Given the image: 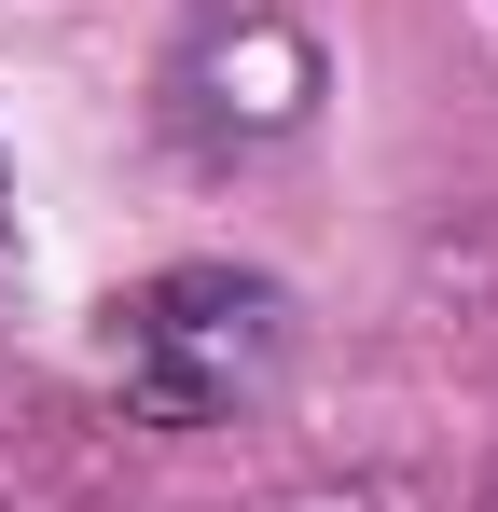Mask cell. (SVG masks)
<instances>
[{
    "mask_svg": "<svg viewBox=\"0 0 498 512\" xmlns=\"http://www.w3.org/2000/svg\"><path fill=\"white\" fill-rule=\"evenodd\" d=\"M166 97H180L194 139L263 153V139H291V125L319 111V42H305L277 0H208V14L180 28V56H166Z\"/></svg>",
    "mask_w": 498,
    "mask_h": 512,
    "instance_id": "cell-2",
    "label": "cell"
},
{
    "mask_svg": "<svg viewBox=\"0 0 498 512\" xmlns=\"http://www.w3.org/2000/svg\"><path fill=\"white\" fill-rule=\"evenodd\" d=\"M485 512H498V471H485Z\"/></svg>",
    "mask_w": 498,
    "mask_h": 512,
    "instance_id": "cell-3",
    "label": "cell"
},
{
    "mask_svg": "<svg viewBox=\"0 0 498 512\" xmlns=\"http://www.w3.org/2000/svg\"><path fill=\"white\" fill-rule=\"evenodd\" d=\"M291 360V291L236 277V263H166L111 305V374L153 429H222L277 388Z\"/></svg>",
    "mask_w": 498,
    "mask_h": 512,
    "instance_id": "cell-1",
    "label": "cell"
}]
</instances>
